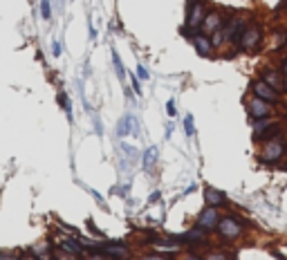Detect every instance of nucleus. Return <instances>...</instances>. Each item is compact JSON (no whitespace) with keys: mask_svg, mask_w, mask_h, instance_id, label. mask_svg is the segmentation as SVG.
Returning a JSON list of instances; mask_svg holds the SVG:
<instances>
[{"mask_svg":"<svg viewBox=\"0 0 287 260\" xmlns=\"http://www.w3.org/2000/svg\"><path fill=\"white\" fill-rule=\"evenodd\" d=\"M247 27H249V25H247V18H238V21L233 23L231 27H224V30H227V38H229V43H233V45H238Z\"/></svg>","mask_w":287,"mask_h":260,"instance_id":"9d476101","label":"nucleus"},{"mask_svg":"<svg viewBox=\"0 0 287 260\" xmlns=\"http://www.w3.org/2000/svg\"><path fill=\"white\" fill-rule=\"evenodd\" d=\"M218 224H220V213H218L215 206H207V209L200 211V215H198V227L200 229L213 231V229H218Z\"/></svg>","mask_w":287,"mask_h":260,"instance_id":"423d86ee","label":"nucleus"},{"mask_svg":"<svg viewBox=\"0 0 287 260\" xmlns=\"http://www.w3.org/2000/svg\"><path fill=\"white\" fill-rule=\"evenodd\" d=\"M285 92H287V81H285Z\"/></svg>","mask_w":287,"mask_h":260,"instance_id":"f704fd0d","label":"nucleus"},{"mask_svg":"<svg viewBox=\"0 0 287 260\" xmlns=\"http://www.w3.org/2000/svg\"><path fill=\"white\" fill-rule=\"evenodd\" d=\"M283 74H285V76H287V59H285V61H283Z\"/></svg>","mask_w":287,"mask_h":260,"instance_id":"473e14b6","label":"nucleus"},{"mask_svg":"<svg viewBox=\"0 0 287 260\" xmlns=\"http://www.w3.org/2000/svg\"><path fill=\"white\" fill-rule=\"evenodd\" d=\"M21 260H38V258H36V256H23Z\"/></svg>","mask_w":287,"mask_h":260,"instance_id":"72a5a7b5","label":"nucleus"},{"mask_svg":"<svg viewBox=\"0 0 287 260\" xmlns=\"http://www.w3.org/2000/svg\"><path fill=\"white\" fill-rule=\"evenodd\" d=\"M204 260H229V253L222 251V249H213V251H209Z\"/></svg>","mask_w":287,"mask_h":260,"instance_id":"412c9836","label":"nucleus"},{"mask_svg":"<svg viewBox=\"0 0 287 260\" xmlns=\"http://www.w3.org/2000/svg\"><path fill=\"white\" fill-rule=\"evenodd\" d=\"M202 21H204V3H193L189 7V18H186V25L182 27V34H189L191 30L202 27Z\"/></svg>","mask_w":287,"mask_h":260,"instance_id":"20e7f679","label":"nucleus"},{"mask_svg":"<svg viewBox=\"0 0 287 260\" xmlns=\"http://www.w3.org/2000/svg\"><path fill=\"white\" fill-rule=\"evenodd\" d=\"M204 233H207L204 229L195 227V229L186 231V233L182 235V238H178V242H202V240H204Z\"/></svg>","mask_w":287,"mask_h":260,"instance_id":"a211bd4d","label":"nucleus"},{"mask_svg":"<svg viewBox=\"0 0 287 260\" xmlns=\"http://www.w3.org/2000/svg\"><path fill=\"white\" fill-rule=\"evenodd\" d=\"M139 260H169V258H164V256H157V253H151V256H144Z\"/></svg>","mask_w":287,"mask_h":260,"instance_id":"c756f323","label":"nucleus"},{"mask_svg":"<svg viewBox=\"0 0 287 260\" xmlns=\"http://www.w3.org/2000/svg\"><path fill=\"white\" fill-rule=\"evenodd\" d=\"M184 130H186V135H189V137H193L195 128H193V117H191V114H186V117H184Z\"/></svg>","mask_w":287,"mask_h":260,"instance_id":"5701e85b","label":"nucleus"},{"mask_svg":"<svg viewBox=\"0 0 287 260\" xmlns=\"http://www.w3.org/2000/svg\"><path fill=\"white\" fill-rule=\"evenodd\" d=\"M61 247H63L68 253H72L74 258H83V256H85V253H83V244L79 242V238H70V235H63V238H61Z\"/></svg>","mask_w":287,"mask_h":260,"instance_id":"9b49d317","label":"nucleus"},{"mask_svg":"<svg viewBox=\"0 0 287 260\" xmlns=\"http://www.w3.org/2000/svg\"><path fill=\"white\" fill-rule=\"evenodd\" d=\"M32 256H36L38 260H52V256H54V253H52L50 242H45V240H43V242H38L36 247L32 249Z\"/></svg>","mask_w":287,"mask_h":260,"instance_id":"f3484780","label":"nucleus"},{"mask_svg":"<svg viewBox=\"0 0 287 260\" xmlns=\"http://www.w3.org/2000/svg\"><path fill=\"white\" fill-rule=\"evenodd\" d=\"M123 153H128V155H130V157H135L137 155V151H135V146H128V144H123Z\"/></svg>","mask_w":287,"mask_h":260,"instance_id":"a878e982","label":"nucleus"},{"mask_svg":"<svg viewBox=\"0 0 287 260\" xmlns=\"http://www.w3.org/2000/svg\"><path fill=\"white\" fill-rule=\"evenodd\" d=\"M85 260H108L106 256H103L101 251H97V249H94L92 253H90V256H85Z\"/></svg>","mask_w":287,"mask_h":260,"instance_id":"393cba45","label":"nucleus"},{"mask_svg":"<svg viewBox=\"0 0 287 260\" xmlns=\"http://www.w3.org/2000/svg\"><path fill=\"white\" fill-rule=\"evenodd\" d=\"M222 25H224L222 16H220L218 12H211V14H207L204 21H202V34H213V32H218Z\"/></svg>","mask_w":287,"mask_h":260,"instance_id":"ddd939ff","label":"nucleus"},{"mask_svg":"<svg viewBox=\"0 0 287 260\" xmlns=\"http://www.w3.org/2000/svg\"><path fill=\"white\" fill-rule=\"evenodd\" d=\"M285 153V139L283 137H276V139H269V142L265 144V148H262L260 153V162L267 164V162H276L280 160Z\"/></svg>","mask_w":287,"mask_h":260,"instance_id":"f03ea898","label":"nucleus"},{"mask_svg":"<svg viewBox=\"0 0 287 260\" xmlns=\"http://www.w3.org/2000/svg\"><path fill=\"white\" fill-rule=\"evenodd\" d=\"M247 110H249V117L253 121H258V119H269L271 117V103H267V101L253 97L249 103H247Z\"/></svg>","mask_w":287,"mask_h":260,"instance_id":"0eeeda50","label":"nucleus"},{"mask_svg":"<svg viewBox=\"0 0 287 260\" xmlns=\"http://www.w3.org/2000/svg\"><path fill=\"white\" fill-rule=\"evenodd\" d=\"M137 79H141V81H148L151 79V74H148V70L144 65H137Z\"/></svg>","mask_w":287,"mask_h":260,"instance_id":"b1692460","label":"nucleus"},{"mask_svg":"<svg viewBox=\"0 0 287 260\" xmlns=\"http://www.w3.org/2000/svg\"><path fill=\"white\" fill-rule=\"evenodd\" d=\"M184 260H202V258H200V256H195V253H191V256H186Z\"/></svg>","mask_w":287,"mask_h":260,"instance_id":"2f4dec72","label":"nucleus"},{"mask_svg":"<svg viewBox=\"0 0 287 260\" xmlns=\"http://www.w3.org/2000/svg\"><path fill=\"white\" fill-rule=\"evenodd\" d=\"M52 54H54V56H61V45H59V41L52 43Z\"/></svg>","mask_w":287,"mask_h":260,"instance_id":"cd10ccee","label":"nucleus"},{"mask_svg":"<svg viewBox=\"0 0 287 260\" xmlns=\"http://www.w3.org/2000/svg\"><path fill=\"white\" fill-rule=\"evenodd\" d=\"M97 251H101L106 258H114V260H126L128 256H130V251H128V247H123V244H99Z\"/></svg>","mask_w":287,"mask_h":260,"instance_id":"6e6552de","label":"nucleus"},{"mask_svg":"<svg viewBox=\"0 0 287 260\" xmlns=\"http://www.w3.org/2000/svg\"><path fill=\"white\" fill-rule=\"evenodd\" d=\"M23 256H21V251L18 249H0V260H21Z\"/></svg>","mask_w":287,"mask_h":260,"instance_id":"6ab92c4d","label":"nucleus"},{"mask_svg":"<svg viewBox=\"0 0 287 260\" xmlns=\"http://www.w3.org/2000/svg\"><path fill=\"white\" fill-rule=\"evenodd\" d=\"M41 16L45 18V21H50V16H52V3L50 0H41Z\"/></svg>","mask_w":287,"mask_h":260,"instance_id":"4be33fe9","label":"nucleus"},{"mask_svg":"<svg viewBox=\"0 0 287 260\" xmlns=\"http://www.w3.org/2000/svg\"><path fill=\"white\" fill-rule=\"evenodd\" d=\"M218 231L224 240H236V238H240V233H242V222L236 215H224V218H220Z\"/></svg>","mask_w":287,"mask_h":260,"instance_id":"f257e3e1","label":"nucleus"},{"mask_svg":"<svg viewBox=\"0 0 287 260\" xmlns=\"http://www.w3.org/2000/svg\"><path fill=\"white\" fill-rule=\"evenodd\" d=\"M204 202H207V206H215V209H218V206L227 204V197H224L222 191H215L209 186V189L204 191Z\"/></svg>","mask_w":287,"mask_h":260,"instance_id":"4468645a","label":"nucleus"},{"mask_svg":"<svg viewBox=\"0 0 287 260\" xmlns=\"http://www.w3.org/2000/svg\"><path fill=\"white\" fill-rule=\"evenodd\" d=\"M166 110H169L171 117H175V114H178V112H175V101H173V99H171L169 103H166Z\"/></svg>","mask_w":287,"mask_h":260,"instance_id":"bb28decb","label":"nucleus"},{"mask_svg":"<svg viewBox=\"0 0 287 260\" xmlns=\"http://www.w3.org/2000/svg\"><path fill=\"white\" fill-rule=\"evenodd\" d=\"M88 229H90V231H92V233H97V235H103V233H101V231H99L97 227H94V222H92V220H88Z\"/></svg>","mask_w":287,"mask_h":260,"instance_id":"7c9ffc66","label":"nucleus"},{"mask_svg":"<svg viewBox=\"0 0 287 260\" xmlns=\"http://www.w3.org/2000/svg\"><path fill=\"white\" fill-rule=\"evenodd\" d=\"M260 41H262L260 25H249L245 30V34H242L238 45H240V50H245V52H256L258 47H260Z\"/></svg>","mask_w":287,"mask_h":260,"instance_id":"7ed1b4c3","label":"nucleus"},{"mask_svg":"<svg viewBox=\"0 0 287 260\" xmlns=\"http://www.w3.org/2000/svg\"><path fill=\"white\" fill-rule=\"evenodd\" d=\"M262 81H265L267 85H271V88L278 92V90H285V81H283V74H280L278 70H274V67H262Z\"/></svg>","mask_w":287,"mask_h":260,"instance_id":"1a4fd4ad","label":"nucleus"},{"mask_svg":"<svg viewBox=\"0 0 287 260\" xmlns=\"http://www.w3.org/2000/svg\"><path fill=\"white\" fill-rule=\"evenodd\" d=\"M137 126H139V123L135 121V117H132V114H126V117H121V121L117 123V135L119 137H126V135L135 133Z\"/></svg>","mask_w":287,"mask_h":260,"instance_id":"2eb2a0df","label":"nucleus"},{"mask_svg":"<svg viewBox=\"0 0 287 260\" xmlns=\"http://www.w3.org/2000/svg\"><path fill=\"white\" fill-rule=\"evenodd\" d=\"M157 157H160V151H157V146L146 148V151H144V155H141V164H144V168H146V171H151V168L155 166Z\"/></svg>","mask_w":287,"mask_h":260,"instance_id":"dca6fc26","label":"nucleus"},{"mask_svg":"<svg viewBox=\"0 0 287 260\" xmlns=\"http://www.w3.org/2000/svg\"><path fill=\"white\" fill-rule=\"evenodd\" d=\"M251 90H253V94H256L258 99H262V101H267V103H278L280 97H278V92H276L271 85H267L262 79H258V81H253L251 83Z\"/></svg>","mask_w":287,"mask_h":260,"instance_id":"39448f33","label":"nucleus"},{"mask_svg":"<svg viewBox=\"0 0 287 260\" xmlns=\"http://www.w3.org/2000/svg\"><path fill=\"white\" fill-rule=\"evenodd\" d=\"M112 63H114V70H117V74H119V79H126V70H123V65H121V59H119V54L112 50Z\"/></svg>","mask_w":287,"mask_h":260,"instance_id":"aec40b11","label":"nucleus"},{"mask_svg":"<svg viewBox=\"0 0 287 260\" xmlns=\"http://www.w3.org/2000/svg\"><path fill=\"white\" fill-rule=\"evenodd\" d=\"M132 88H135L137 94H141V85H139V79H137V76H132Z\"/></svg>","mask_w":287,"mask_h":260,"instance_id":"c85d7f7f","label":"nucleus"},{"mask_svg":"<svg viewBox=\"0 0 287 260\" xmlns=\"http://www.w3.org/2000/svg\"><path fill=\"white\" fill-rule=\"evenodd\" d=\"M193 47L198 50V54H202V56H211V52H213V43H211V38H209L207 34H195L193 36Z\"/></svg>","mask_w":287,"mask_h":260,"instance_id":"f8f14e48","label":"nucleus"}]
</instances>
